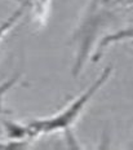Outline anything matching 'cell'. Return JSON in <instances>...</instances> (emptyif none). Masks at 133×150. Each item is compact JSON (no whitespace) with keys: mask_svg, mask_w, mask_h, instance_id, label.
<instances>
[{"mask_svg":"<svg viewBox=\"0 0 133 150\" xmlns=\"http://www.w3.org/2000/svg\"><path fill=\"white\" fill-rule=\"evenodd\" d=\"M127 39H133V27L116 31V33H114V34H111V35H107L106 38H103V39L100 42V44H98L97 53L94 54L93 61L97 62L98 60H100V57L103 54V52L106 51V48L110 44L116 43V42H120V40H127Z\"/></svg>","mask_w":133,"mask_h":150,"instance_id":"obj_2","label":"cell"},{"mask_svg":"<svg viewBox=\"0 0 133 150\" xmlns=\"http://www.w3.org/2000/svg\"><path fill=\"white\" fill-rule=\"evenodd\" d=\"M25 141H9L4 144L0 141V149H13V148H25Z\"/></svg>","mask_w":133,"mask_h":150,"instance_id":"obj_4","label":"cell"},{"mask_svg":"<svg viewBox=\"0 0 133 150\" xmlns=\"http://www.w3.org/2000/svg\"><path fill=\"white\" fill-rule=\"evenodd\" d=\"M20 78H21V74H16L14 76L9 78L8 80H5V82H3L1 84H0V115L11 114L12 112V111H9L4 108V96L9 89H12L18 82H20Z\"/></svg>","mask_w":133,"mask_h":150,"instance_id":"obj_3","label":"cell"},{"mask_svg":"<svg viewBox=\"0 0 133 150\" xmlns=\"http://www.w3.org/2000/svg\"><path fill=\"white\" fill-rule=\"evenodd\" d=\"M111 73H113V65H107L105 67V70L100 74V76L93 82V84L89 86L85 92H83L75 100H72L67 106H65L60 112H57V114L48 117V118L32 119L31 122L26 123L27 127H29L31 137L42 135V133H52V132H56V131H63L66 133L67 140H70L71 127L76 123L78 118L84 111L85 106L91 101V98L107 82Z\"/></svg>","mask_w":133,"mask_h":150,"instance_id":"obj_1","label":"cell"}]
</instances>
